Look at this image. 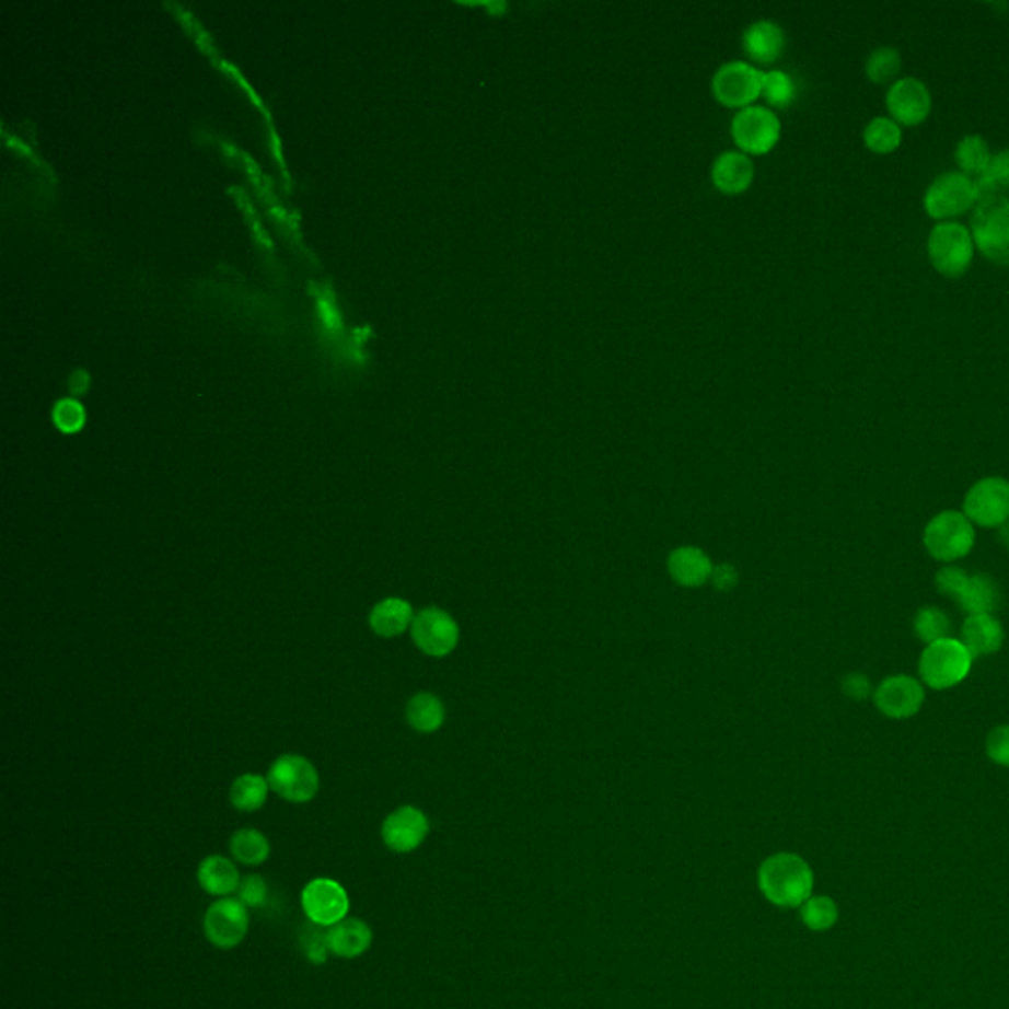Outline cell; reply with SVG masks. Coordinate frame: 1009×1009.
<instances>
[{
  "mask_svg": "<svg viewBox=\"0 0 1009 1009\" xmlns=\"http://www.w3.org/2000/svg\"><path fill=\"white\" fill-rule=\"evenodd\" d=\"M669 572L676 584L698 588L714 575V566L706 553L696 546H681L669 556Z\"/></svg>",
  "mask_w": 1009,
  "mask_h": 1009,
  "instance_id": "obj_21",
  "label": "cell"
},
{
  "mask_svg": "<svg viewBox=\"0 0 1009 1009\" xmlns=\"http://www.w3.org/2000/svg\"><path fill=\"white\" fill-rule=\"evenodd\" d=\"M885 107L890 111L891 119L900 127H919L920 123L929 119L932 97L923 81L903 78L891 83L885 95Z\"/></svg>",
  "mask_w": 1009,
  "mask_h": 1009,
  "instance_id": "obj_14",
  "label": "cell"
},
{
  "mask_svg": "<svg viewBox=\"0 0 1009 1009\" xmlns=\"http://www.w3.org/2000/svg\"><path fill=\"white\" fill-rule=\"evenodd\" d=\"M237 900L245 905V907H260L265 901H267L268 888L267 881L263 875H257V873H248L245 875L241 883H239L237 890Z\"/></svg>",
  "mask_w": 1009,
  "mask_h": 1009,
  "instance_id": "obj_36",
  "label": "cell"
},
{
  "mask_svg": "<svg viewBox=\"0 0 1009 1009\" xmlns=\"http://www.w3.org/2000/svg\"><path fill=\"white\" fill-rule=\"evenodd\" d=\"M972 661L974 657L960 639L944 637L920 653V681L932 691H949L969 676Z\"/></svg>",
  "mask_w": 1009,
  "mask_h": 1009,
  "instance_id": "obj_3",
  "label": "cell"
},
{
  "mask_svg": "<svg viewBox=\"0 0 1009 1009\" xmlns=\"http://www.w3.org/2000/svg\"><path fill=\"white\" fill-rule=\"evenodd\" d=\"M842 691L854 700H861L870 694V681L863 674H848L842 683Z\"/></svg>",
  "mask_w": 1009,
  "mask_h": 1009,
  "instance_id": "obj_40",
  "label": "cell"
},
{
  "mask_svg": "<svg viewBox=\"0 0 1009 1009\" xmlns=\"http://www.w3.org/2000/svg\"><path fill=\"white\" fill-rule=\"evenodd\" d=\"M986 753L989 762L996 763L999 767H1009V726H998L988 733Z\"/></svg>",
  "mask_w": 1009,
  "mask_h": 1009,
  "instance_id": "obj_37",
  "label": "cell"
},
{
  "mask_svg": "<svg viewBox=\"0 0 1009 1009\" xmlns=\"http://www.w3.org/2000/svg\"><path fill=\"white\" fill-rule=\"evenodd\" d=\"M268 787L285 801L308 802L316 797L320 775L316 767L300 755H282L270 765Z\"/></svg>",
  "mask_w": 1009,
  "mask_h": 1009,
  "instance_id": "obj_10",
  "label": "cell"
},
{
  "mask_svg": "<svg viewBox=\"0 0 1009 1009\" xmlns=\"http://www.w3.org/2000/svg\"><path fill=\"white\" fill-rule=\"evenodd\" d=\"M54 422L66 434H73L81 430L85 425V410L83 406L73 401V398H61L58 405L54 406Z\"/></svg>",
  "mask_w": 1009,
  "mask_h": 1009,
  "instance_id": "obj_34",
  "label": "cell"
},
{
  "mask_svg": "<svg viewBox=\"0 0 1009 1009\" xmlns=\"http://www.w3.org/2000/svg\"><path fill=\"white\" fill-rule=\"evenodd\" d=\"M302 944H304V952H306L308 959L314 964H324L327 959V930L320 929V925H314L308 927L304 937H302Z\"/></svg>",
  "mask_w": 1009,
  "mask_h": 1009,
  "instance_id": "obj_38",
  "label": "cell"
},
{
  "mask_svg": "<svg viewBox=\"0 0 1009 1009\" xmlns=\"http://www.w3.org/2000/svg\"><path fill=\"white\" fill-rule=\"evenodd\" d=\"M763 70L747 61H728L714 73L712 95L728 109H747L762 97Z\"/></svg>",
  "mask_w": 1009,
  "mask_h": 1009,
  "instance_id": "obj_8",
  "label": "cell"
},
{
  "mask_svg": "<svg viewBox=\"0 0 1009 1009\" xmlns=\"http://www.w3.org/2000/svg\"><path fill=\"white\" fill-rule=\"evenodd\" d=\"M302 909L308 919L320 927H334L349 913V895L341 883L317 878L302 891Z\"/></svg>",
  "mask_w": 1009,
  "mask_h": 1009,
  "instance_id": "obj_13",
  "label": "cell"
},
{
  "mask_svg": "<svg viewBox=\"0 0 1009 1009\" xmlns=\"http://www.w3.org/2000/svg\"><path fill=\"white\" fill-rule=\"evenodd\" d=\"M322 312H327V314H329V304H324V302H322ZM332 314H334V316H332V317L327 316V317H326L327 324H329V326H332V324H334V322H336V320H337V317H336V312H332Z\"/></svg>",
  "mask_w": 1009,
  "mask_h": 1009,
  "instance_id": "obj_43",
  "label": "cell"
},
{
  "mask_svg": "<svg viewBox=\"0 0 1009 1009\" xmlns=\"http://www.w3.org/2000/svg\"><path fill=\"white\" fill-rule=\"evenodd\" d=\"M959 604L969 615L991 614L999 604L998 584L986 575L970 576Z\"/></svg>",
  "mask_w": 1009,
  "mask_h": 1009,
  "instance_id": "obj_26",
  "label": "cell"
},
{
  "mask_svg": "<svg viewBox=\"0 0 1009 1009\" xmlns=\"http://www.w3.org/2000/svg\"><path fill=\"white\" fill-rule=\"evenodd\" d=\"M976 186L974 178L962 172H944L930 182L929 188L923 198V208L927 216L937 221L964 216L970 209L976 208Z\"/></svg>",
  "mask_w": 1009,
  "mask_h": 1009,
  "instance_id": "obj_6",
  "label": "cell"
},
{
  "mask_svg": "<svg viewBox=\"0 0 1009 1009\" xmlns=\"http://www.w3.org/2000/svg\"><path fill=\"white\" fill-rule=\"evenodd\" d=\"M970 576L962 570V568H956V566H944L942 570L937 572V578H935V584L939 588V592L947 598H952L959 602L960 595L964 592V588L969 584Z\"/></svg>",
  "mask_w": 1009,
  "mask_h": 1009,
  "instance_id": "obj_35",
  "label": "cell"
},
{
  "mask_svg": "<svg viewBox=\"0 0 1009 1009\" xmlns=\"http://www.w3.org/2000/svg\"><path fill=\"white\" fill-rule=\"evenodd\" d=\"M247 907L241 901L223 897L209 905L204 919V932L216 949H235L247 937Z\"/></svg>",
  "mask_w": 1009,
  "mask_h": 1009,
  "instance_id": "obj_11",
  "label": "cell"
},
{
  "mask_svg": "<svg viewBox=\"0 0 1009 1009\" xmlns=\"http://www.w3.org/2000/svg\"><path fill=\"white\" fill-rule=\"evenodd\" d=\"M991 156L994 154L989 150L988 140L979 137V135H969V137L960 139L956 150H954L956 166H959L962 174H966L970 178L984 176L988 172Z\"/></svg>",
  "mask_w": 1009,
  "mask_h": 1009,
  "instance_id": "obj_25",
  "label": "cell"
},
{
  "mask_svg": "<svg viewBox=\"0 0 1009 1009\" xmlns=\"http://www.w3.org/2000/svg\"><path fill=\"white\" fill-rule=\"evenodd\" d=\"M198 881L201 890L208 891L209 895L225 897L239 890L241 875L233 861L223 856H209L199 863Z\"/></svg>",
  "mask_w": 1009,
  "mask_h": 1009,
  "instance_id": "obj_23",
  "label": "cell"
},
{
  "mask_svg": "<svg viewBox=\"0 0 1009 1009\" xmlns=\"http://www.w3.org/2000/svg\"><path fill=\"white\" fill-rule=\"evenodd\" d=\"M406 720L416 732H436L445 720L444 704L434 694H416L406 706Z\"/></svg>",
  "mask_w": 1009,
  "mask_h": 1009,
  "instance_id": "obj_24",
  "label": "cell"
},
{
  "mask_svg": "<svg viewBox=\"0 0 1009 1009\" xmlns=\"http://www.w3.org/2000/svg\"><path fill=\"white\" fill-rule=\"evenodd\" d=\"M732 139L747 156L769 154L781 140V120L775 111L752 105L733 115Z\"/></svg>",
  "mask_w": 1009,
  "mask_h": 1009,
  "instance_id": "obj_7",
  "label": "cell"
},
{
  "mask_svg": "<svg viewBox=\"0 0 1009 1009\" xmlns=\"http://www.w3.org/2000/svg\"><path fill=\"white\" fill-rule=\"evenodd\" d=\"M1004 627L991 614L969 615L962 624V645L972 657L998 653L1004 645Z\"/></svg>",
  "mask_w": 1009,
  "mask_h": 1009,
  "instance_id": "obj_19",
  "label": "cell"
},
{
  "mask_svg": "<svg viewBox=\"0 0 1009 1009\" xmlns=\"http://www.w3.org/2000/svg\"><path fill=\"white\" fill-rule=\"evenodd\" d=\"M962 513L972 525L996 529L1009 521V482L999 475H989L972 485L962 503Z\"/></svg>",
  "mask_w": 1009,
  "mask_h": 1009,
  "instance_id": "obj_9",
  "label": "cell"
},
{
  "mask_svg": "<svg viewBox=\"0 0 1009 1009\" xmlns=\"http://www.w3.org/2000/svg\"><path fill=\"white\" fill-rule=\"evenodd\" d=\"M984 176H986L1001 194H1004L1006 189H1009V149L1001 150V152L991 156L988 172H986Z\"/></svg>",
  "mask_w": 1009,
  "mask_h": 1009,
  "instance_id": "obj_39",
  "label": "cell"
},
{
  "mask_svg": "<svg viewBox=\"0 0 1009 1009\" xmlns=\"http://www.w3.org/2000/svg\"><path fill=\"white\" fill-rule=\"evenodd\" d=\"M811 866L795 854H777L763 861L759 888L767 900L781 907H797L811 900Z\"/></svg>",
  "mask_w": 1009,
  "mask_h": 1009,
  "instance_id": "obj_1",
  "label": "cell"
},
{
  "mask_svg": "<svg viewBox=\"0 0 1009 1009\" xmlns=\"http://www.w3.org/2000/svg\"><path fill=\"white\" fill-rule=\"evenodd\" d=\"M743 51L757 66H772L785 51V32L777 22L757 21L743 32Z\"/></svg>",
  "mask_w": 1009,
  "mask_h": 1009,
  "instance_id": "obj_18",
  "label": "cell"
},
{
  "mask_svg": "<svg viewBox=\"0 0 1009 1009\" xmlns=\"http://www.w3.org/2000/svg\"><path fill=\"white\" fill-rule=\"evenodd\" d=\"M88 385H90V379H88V373H85V371H76V373L71 375L70 386L73 395L83 393Z\"/></svg>",
  "mask_w": 1009,
  "mask_h": 1009,
  "instance_id": "obj_42",
  "label": "cell"
},
{
  "mask_svg": "<svg viewBox=\"0 0 1009 1009\" xmlns=\"http://www.w3.org/2000/svg\"><path fill=\"white\" fill-rule=\"evenodd\" d=\"M373 942L371 927L361 919L346 917L327 929V949L341 959H357Z\"/></svg>",
  "mask_w": 1009,
  "mask_h": 1009,
  "instance_id": "obj_20",
  "label": "cell"
},
{
  "mask_svg": "<svg viewBox=\"0 0 1009 1009\" xmlns=\"http://www.w3.org/2000/svg\"><path fill=\"white\" fill-rule=\"evenodd\" d=\"M949 631L950 619L939 607H920L915 615V634L927 645L949 637Z\"/></svg>",
  "mask_w": 1009,
  "mask_h": 1009,
  "instance_id": "obj_32",
  "label": "cell"
},
{
  "mask_svg": "<svg viewBox=\"0 0 1009 1009\" xmlns=\"http://www.w3.org/2000/svg\"><path fill=\"white\" fill-rule=\"evenodd\" d=\"M413 622H415L413 605L401 598H386L383 602H379L369 615L371 629L379 637H386V639L405 634L408 627H413Z\"/></svg>",
  "mask_w": 1009,
  "mask_h": 1009,
  "instance_id": "obj_22",
  "label": "cell"
},
{
  "mask_svg": "<svg viewBox=\"0 0 1009 1009\" xmlns=\"http://www.w3.org/2000/svg\"><path fill=\"white\" fill-rule=\"evenodd\" d=\"M970 233L982 257L996 265H1009V198L998 196L976 204Z\"/></svg>",
  "mask_w": 1009,
  "mask_h": 1009,
  "instance_id": "obj_4",
  "label": "cell"
},
{
  "mask_svg": "<svg viewBox=\"0 0 1009 1009\" xmlns=\"http://www.w3.org/2000/svg\"><path fill=\"white\" fill-rule=\"evenodd\" d=\"M903 130L891 117H875L863 129V144L873 154H891L900 149Z\"/></svg>",
  "mask_w": 1009,
  "mask_h": 1009,
  "instance_id": "obj_28",
  "label": "cell"
},
{
  "mask_svg": "<svg viewBox=\"0 0 1009 1009\" xmlns=\"http://www.w3.org/2000/svg\"><path fill=\"white\" fill-rule=\"evenodd\" d=\"M923 543L935 560L950 565L970 555L976 543V529L962 511L949 509L930 519Z\"/></svg>",
  "mask_w": 1009,
  "mask_h": 1009,
  "instance_id": "obj_5",
  "label": "cell"
},
{
  "mask_svg": "<svg viewBox=\"0 0 1009 1009\" xmlns=\"http://www.w3.org/2000/svg\"><path fill=\"white\" fill-rule=\"evenodd\" d=\"M762 97L773 109H789L797 100V85L785 71H763Z\"/></svg>",
  "mask_w": 1009,
  "mask_h": 1009,
  "instance_id": "obj_30",
  "label": "cell"
},
{
  "mask_svg": "<svg viewBox=\"0 0 1009 1009\" xmlns=\"http://www.w3.org/2000/svg\"><path fill=\"white\" fill-rule=\"evenodd\" d=\"M712 580L714 585H716L720 592H730L733 585L738 584V572H735L733 566H718V568L714 570Z\"/></svg>",
  "mask_w": 1009,
  "mask_h": 1009,
  "instance_id": "obj_41",
  "label": "cell"
},
{
  "mask_svg": "<svg viewBox=\"0 0 1009 1009\" xmlns=\"http://www.w3.org/2000/svg\"><path fill=\"white\" fill-rule=\"evenodd\" d=\"M268 795V781L260 775H241L231 787V804L243 812H255L265 804Z\"/></svg>",
  "mask_w": 1009,
  "mask_h": 1009,
  "instance_id": "obj_29",
  "label": "cell"
},
{
  "mask_svg": "<svg viewBox=\"0 0 1009 1009\" xmlns=\"http://www.w3.org/2000/svg\"><path fill=\"white\" fill-rule=\"evenodd\" d=\"M873 703L885 718L907 720L923 708L925 686L915 676L895 674L878 686Z\"/></svg>",
  "mask_w": 1009,
  "mask_h": 1009,
  "instance_id": "obj_15",
  "label": "cell"
},
{
  "mask_svg": "<svg viewBox=\"0 0 1009 1009\" xmlns=\"http://www.w3.org/2000/svg\"><path fill=\"white\" fill-rule=\"evenodd\" d=\"M229 848L233 858L243 866H260L270 856V842L263 832L255 828H243L231 836Z\"/></svg>",
  "mask_w": 1009,
  "mask_h": 1009,
  "instance_id": "obj_27",
  "label": "cell"
},
{
  "mask_svg": "<svg viewBox=\"0 0 1009 1009\" xmlns=\"http://www.w3.org/2000/svg\"><path fill=\"white\" fill-rule=\"evenodd\" d=\"M430 831V824L422 811L415 807H401L395 812H391L383 822L381 836L388 850L396 854H408L415 851L422 842L426 840Z\"/></svg>",
  "mask_w": 1009,
  "mask_h": 1009,
  "instance_id": "obj_16",
  "label": "cell"
},
{
  "mask_svg": "<svg viewBox=\"0 0 1009 1009\" xmlns=\"http://www.w3.org/2000/svg\"><path fill=\"white\" fill-rule=\"evenodd\" d=\"M930 265L947 278L964 277L972 267L976 245L966 225L959 221H940L927 241Z\"/></svg>",
  "mask_w": 1009,
  "mask_h": 1009,
  "instance_id": "obj_2",
  "label": "cell"
},
{
  "mask_svg": "<svg viewBox=\"0 0 1009 1009\" xmlns=\"http://www.w3.org/2000/svg\"><path fill=\"white\" fill-rule=\"evenodd\" d=\"M801 917L809 929L828 930L838 920V907L831 897H811L802 903Z\"/></svg>",
  "mask_w": 1009,
  "mask_h": 1009,
  "instance_id": "obj_33",
  "label": "cell"
},
{
  "mask_svg": "<svg viewBox=\"0 0 1009 1009\" xmlns=\"http://www.w3.org/2000/svg\"><path fill=\"white\" fill-rule=\"evenodd\" d=\"M413 639L422 653L445 657L460 641V627L454 617L440 607H425L413 622Z\"/></svg>",
  "mask_w": 1009,
  "mask_h": 1009,
  "instance_id": "obj_12",
  "label": "cell"
},
{
  "mask_svg": "<svg viewBox=\"0 0 1009 1009\" xmlns=\"http://www.w3.org/2000/svg\"><path fill=\"white\" fill-rule=\"evenodd\" d=\"M901 54L891 46H881L871 51L866 61V76L875 85H888L900 76Z\"/></svg>",
  "mask_w": 1009,
  "mask_h": 1009,
  "instance_id": "obj_31",
  "label": "cell"
},
{
  "mask_svg": "<svg viewBox=\"0 0 1009 1009\" xmlns=\"http://www.w3.org/2000/svg\"><path fill=\"white\" fill-rule=\"evenodd\" d=\"M710 176H712L714 188L720 194L742 196L752 188L755 166H753L752 159L740 150H726L714 160Z\"/></svg>",
  "mask_w": 1009,
  "mask_h": 1009,
  "instance_id": "obj_17",
  "label": "cell"
}]
</instances>
